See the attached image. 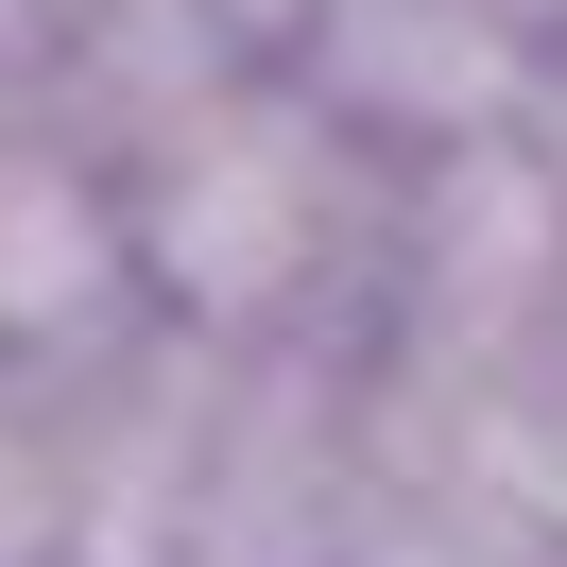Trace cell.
Returning <instances> with one entry per match:
<instances>
[{"instance_id": "cell-1", "label": "cell", "mask_w": 567, "mask_h": 567, "mask_svg": "<svg viewBox=\"0 0 567 567\" xmlns=\"http://www.w3.org/2000/svg\"><path fill=\"white\" fill-rule=\"evenodd\" d=\"M395 155H361L292 70H207L121 138L138 310L189 344H361Z\"/></svg>"}, {"instance_id": "cell-4", "label": "cell", "mask_w": 567, "mask_h": 567, "mask_svg": "<svg viewBox=\"0 0 567 567\" xmlns=\"http://www.w3.org/2000/svg\"><path fill=\"white\" fill-rule=\"evenodd\" d=\"M533 155L567 173V52H550V86H533Z\"/></svg>"}, {"instance_id": "cell-3", "label": "cell", "mask_w": 567, "mask_h": 567, "mask_svg": "<svg viewBox=\"0 0 567 567\" xmlns=\"http://www.w3.org/2000/svg\"><path fill=\"white\" fill-rule=\"evenodd\" d=\"M447 18H482V35H516L533 70H550V52H567V0H447Z\"/></svg>"}, {"instance_id": "cell-2", "label": "cell", "mask_w": 567, "mask_h": 567, "mask_svg": "<svg viewBox=\"0 0 567 567\" xmlns=\"http://www.w3.org/2000/svg\"><path fill=\"white\" fill-rule=\"evenodd\" d=\"M138 241H121V155L52 104H0V379L70 395L138 344Z\"/></svg>"}]
</instances>
